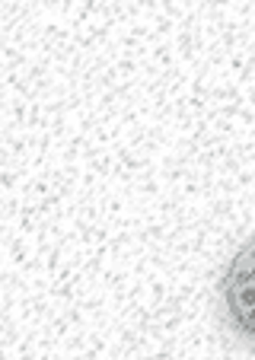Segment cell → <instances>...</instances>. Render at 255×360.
<instances>
[{
    "mask_svg": "<svg viewBox=\"0 0 255 360\" xmlns=\"http://www.w3.org/2000/svg\"><path fill=\"white\" fill-rule=\"evenodd\" d=\"M217 303L233 338L255 351V236H249L227 262L217 284Z\"/></svg>",
    "mask_w": 255,
    "mask_h": 360,
    "instance_id": "6da1fadb",
    "label": "cell"
}]
</instances>
